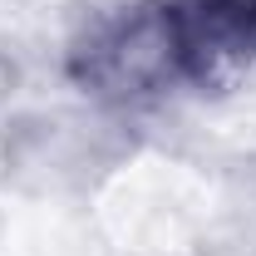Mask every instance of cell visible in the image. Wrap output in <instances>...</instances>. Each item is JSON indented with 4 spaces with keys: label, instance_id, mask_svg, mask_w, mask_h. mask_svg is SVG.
<instances>
[{
    "label": "cell",
    "instance_id": "1",
    "mask_svg": "<svg viewBox=\"0 0 256 256\" xmlns=\"http://www.w3.org/2000/svg\"><path fill=\"white\" fill-rule=\"evenodd\" d=\"M69 79L104 104H148L182 84L172 0H114L69 40Z\"/></svg>",
    "mask_w": 256,
    "mask_h": 256
},
{
    "label": "cell",
    "instance_id": "2",
    "mask_svg": "<svg viewBox=\"0 0 256 256\" xmlns=\"http://www.w3.org/2000/svg\"><path fill=\"white\" fill-rule=\"evenodd\" d=\"M182 84L232 89L256 74V0H172Z\"/></svg>",
    "mask_w": 256,
    "mask_h": 256
}]
</instances>
